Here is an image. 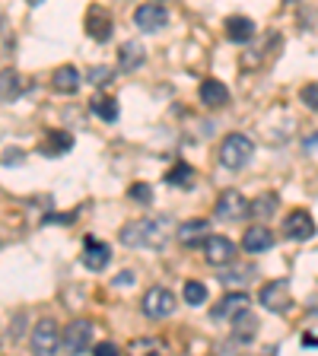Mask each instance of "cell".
Instances as JSON below:
<instances>
[{
	"mask_svg": "<svg viewBox=\"0 0 318 356\" xmlns=\"http://www.w3.org/2000/svg\"><path fill=\"white\" fill-rule=\"evenodd\" d=\"M93 353L96 356H118V347H115V343H96Z\"/></svg>",
	"mask_w": 318,
	"mask_h": 356,
	"instance_id": "31",
	"label": "cell"
},
{
	"mask_svg": "<svg viewBox=\"0 0 318 356\" xmlns=\"http://www.w3.org/2000/svg\"><path fill=\"white\" fill-rule=\"evenodd\" d=\"M299 99L305 102V108L318 111V83H305V86L299 89Z\"/></svg>",
	"mask_w": 318,
	"mask_h": 356,
	"instance_id": "29",
	"label": "cell"
},
{
	"mask_svg": "<svg viewBox=\"0 0 318 356\" xmlns=\"http://www.w3.org/2000/svg\"><path fill=\"white\" fill-rule=\"evenodd\" d=\"M175 305H178V299L172 289L150 286L147 296H143V315H147V318H169L172 312H175Z\"/></svg>",
	"mask_w": 318,
	"mask_h": 356,
	"instance_id": "3",
	"label": "cell"
},
{
	"mask_svg": "<svg viewBox=\"0 0 318 356\" xmlns=\"http://www.w3.org/2000/svg\"><path fill=\"white\" fill-rule=\"evenodd\" d=\"M182 296H185L188 305H204L207 302V286H204L200 280H188L185 289H182Z\"/></svg>",
	"mask_w": 318,
	"mask_h": 356,
	"instance_id": "25",
	"label": "cell"
},
{
	"mask_svg": "<svg viewBox=\"0 0 318 356\" xmlns=\"http://www.w3.org/2000/svg\"><path fill=\"white\" fill-rule=\"evenodd\" d=\"M255 334H258V318H255L248 309L232 318V337H236V341H255Z\"/></svg>",
	"mask_w": 318,
	"mask_h": 356,
	"instance_id": "21",
	"label": "cell"
},
{
	"mask_svg": "<svg viewBox=\"0 0 318 356\" xmlns=\"http://www.w3.org/2000/svg\"><path fill=\"white\" fill-rule=\"evenodd\" d=\"M166 22H169V10L163 3H141V7L134 10V26L141 32H159L166 29Z\"/></svg>",
	"mask_w": 318,
	"mask_h": 356,
	"instance_id": "5",
	"label": "cell"
},
{
	"mask_svg": "<svg viewBox=\"0 0 318 356\" xmlns=\"http://www.w3.org/2000/svg\"><path fill=\"white\" fill-rule=\"evenodd\" d=\"M248 213V200L242 197L239 191H223L220 200H216V216L220 220H242V216Z\"/></svg>",
	"mask_w": 318,
	"mask_h": 356,
	"instance_id": "11",
	"label": "cell"
},
{
	"mask_svg": "<svg viewBox=\"0 0 318 356\" xmlns=\"http://www.w3.org/2000/svg\"><path fill=\"white\" fill-rule=\"evenodd\" d=\"M303 343H309V347H318V337H312V334H303Z\"/></svg>",
	"mask_w": 318,
	"mask_h": 356,
	"instance_id": "34",
	"label": "cell"
},
{
	"mask_svg": "<svg viewBox=\"0 0 318 356\" xmlns=\"http://www.w3.org/2000/svg\"><path fill=\"white\" fill-rule=\"evenodd\" d=\"M287 3H296V0H287Z\"/></svg>",
	"mask_w": 318,
	"mask_h": 356,
	"instance_id": "36",
	"label": "cell"
},
{
	"mask_svg": "<svg viewBox=\"0 0 318 356\" xmlns=\"http://www.w3.org/2000/svg\"><path fill=\"white\" fill-rule=\"evenodd\" d=\"M77 220V213H48L45 216V226H54V222H74Z\"/></svg>",
	"mask_w": 318,
	"mask_h": 356,
	"instance_id": "30",
	"label": "cell"
},
{
	"mask_svg": "<svg viewBox=\"0 0 318 356\" xmlns=\"http://www.w3.org/2000/svg\"><path fill=\"white\" fill-rule=\"evenodd\" d=\"M54 350H61V331L51 318H45L32 327V353L48 356V353H54Z\"/></svg>",
	"mask_w": 318,
	"mask_h": 356,
	"instance_id": "6",
	"label": "cell"
},
{
	"mask_svg": "<svg viewBox=\"0 0 318 356\" xmlns=\"http://www.w3.org/2000/svg\"><path fill=\"white\" fill-rule=\"evenodd\" d=\"M83 267H89V270H105V267L111 264V248L105 242H96V238H86V245H83V254H80Z\"/></svg>",
	"mask_w": 318,
	"mask_h": 356,
	"instance_id": "10",
	"label": "cell"
},
{
	"mask_svg": "<svg viewBox=\"0 0 318 356\" xmlns=\"http://www.w3.org/2000/svg\"><path fill=\"white\" fill-rule=\"evenodd\" d=\"M89 108H93V115L102 121H118V99L96 96V99H89Z\"/></svg>",
	"mask_w": 318,
	"mask_h": 356,
	"instance_id": "23",
	"label": "cell"
},
{
	"mask_svg": "<svg viewBox=\"0 0 318 356\" xmlns=\"http://www.w3.org/2000/svg\"><path fill=\"white\" fill-rule=\"evenodd\" d=\"M143 60H147V51H143L141 42H125L118 48V67L125 70V74H134Z\"/></svg>",
	"mask_w": 318,
	"mask_h": 356,
	"instance_id": "17",
	"label": "cell"
},
{
	"mask_svg": "<svg viewBox=\"0 0 318 356\" xmlns=\"http://www.w3.org/2000/svg\"><path fill=\"white\" fill-rule=\"evenodd\" d=\"M274 207H277V194H264V197H258L255 204H248V213L264 220V216L274 213Z\"/></svg>",
	"mask_w": 318,
	"mask_h": 356,
	"instance_id": "26",
	"label": "cell"
},
{
	"mask_svg": "<svg viewBox=\"0 0 318 356\" xmlns=\"http://www.w3.org/2000/svg\"><path fill=\"white\" fill-rule=\"evenodd\" d=\"M134 280H137V277H134L131 270H121V274L115 277V286H134Z\"/></svg>",
	"mask_w": 318,
	"mask_h": 356,
	"instance_id": "33",
	"label": "cell"
},
{
	"mask_svg": "<svg viewBox=\"0 0 318 356\" xmlns=\"http://www.w3.org/2000/svg\"><path fill=\"white\" fill-rule=\"evenodd\" d=\"M198 96H200V105L220 108V105H226V99H230V89H226V83H220V80H204L198 89Z\"/></svg>",
	"mask_w": 318,
	"mask_h": 356,
	"instance_id": "15",
	"label": "cell"
},
{
	"mask_svg": "<svg viewBox=\"0 0 318 356\" xmlns=\"http://www.w3.org/2000/svg\"><path fill=\"white\" fill-rule=\"evenodd\" d=\"M93 343V321H74V325H67L64 334H61V350L64 353H83L89 350Z\"/></svg>",
	"mask_w": 318,
	"mask_h": 356,
	"instance_id": "4",
	"label": "cell"
},
{
	"mask_svg": "<svg viewBox=\"0 0 318 356\" xmlns=\"http://www.w3.org/2000/svg\"><path fill=\"white\" fill-rule=\"evenodd\" d=\"M255 35V22L248 19V16H230L226 19V38L230 42H248V38Z\"/></svg>",
	"mask_w": 318,
	"mask_h": 356,
	"instance_id": "19",
	"label": "cell"
},
{
	"mask_svg": "<svg viewBox=\"0 0 318 356\" xmlns=\"http://www.w3.org/2000/svg\"><path fill=\"white\" fill-rule=\"evenodd\" d=\"M207 238V220H188L178 226V242L182 245H204Z\"/></svg>",
	"mask_w": 318,
	"mask_h": 356,
	"instance_id": "20",
	"label": "cell"
},
{
	"mask_svg": "<svg viewBox=\"0 0 318 356\" xmlns=\"http://www.w3.org/2000/svg\"><path fill=\"white\" fill-rule=\"evenodd\" d=\"M86 32H89V38H96V42H109L111 32H115L109 10L89 7V13H86Z\"/></svg>",
	"mask_w": 318,
	"mask_h": 356,
	"instance_id": "12",
	"label": "cell"
},
{
	"mask_svg": "<svg viewBox=\"0 0 318 356\" xmlns=\"http://www.w3.org/2000/svg\"><path fill=\"white\" fill-rule=\"evenodd\" d=\"M172 236L169 216H153V220H137L127 222L125 229L118 232V238L127 248H163Z\"/></svg>",
	"mask_w": 318,
	"mask_h": 356,
	"instance_id": "1",
	"label": "cell"
},
{
	"mask_svg": "<svg viewBox=\"0 0 318 356\" xmlns=\"http://www.w3.org/2000/svg\"><path fill=\"white\" fill-rule=\"evenodd\" d=\"M80 83H83V76L74 64H64L51 74V89H58V92H77Z\"/></svg>",
	"mask_w": 318,
	"mask_h": 356,
	"instance_id": "18",
	"label": "cell"
},
{
	"mask_svg": "<svg viewBox=\"0 0 318 356\" xmlns=\"http://www.w3.org/2000/svg\"><path fill=\"white\" fill-rule=\"evenodd\" d=\"M248 302L252 299L245 296V293H230V296H223L220 302L214 305V318H236V315H242L245 309H248Z\"/></svg>",
	"mask_w": 318,
	"mask_h": 356,
	"instance_id": "14",
	"label": "cell"
},
{
	"mask_svg": "<svg viewBox=\"0 0 318 356\" xmlns=\"http://www.w3.org/2000/svg\"><path fill=\"white\" fill-rule=\"evenodd\" d=\"M271 245H274V232L267 229V226H248V229H245L242 248L248 254H261V252H267Z\"/></svg>",
	"mask_w": 318,
	"mask_h": 356,
	"instance_id": "13",
	"label": "cell"
},
{
	"mask_svg": "<svg viewBox=\"0 0 318 356\" xmlns=\"http://www.w3.org/2000/svg\"><path fill=\"white\" fill-rule=\"evenodd\" d=\"M74 149V137L67 131H51L48 134V140L42 143V153L45 156H64V153H70Z\"/></svg>",
	"mask_w": 318,
	"mask_h": 356,
	"instance_id": "22",
	"label": "cell"
},
{
	"mask_svg": "<svg viewBox=\"0 0 318 356\" xmlns=\"http://www.w3.org/2000/svg\"><path fill=\"white\" fill-rule=\"evenodd\" d=\"M127 197H131L134 204H143V207H147V204H153V188L143 185V181H137V185L127 188Z\"/></svg>",
	"mask_w": 318,
	"mask_h": 356,
	"instance_id": "27",
	"label": "cell"
},
{
	"mask_svg": "<svg viewBox=\"0 0 318 356\" xmlns=\"http://www.w3.org/2000/svg\"><path fill=\"white\" fill-rule=\"evenodd\" d=\"M220 165L223 169H242L248 165V159L255 156V143L245 134H226L220 143Z\"/></svg>",
	"mask_w": 318,
	"mask_h": 356,
	"instance_id": "2",
	"label": "cell"
},
{
	"mask_svg": "<svg viewBox=\"0 0 318 356\" xmlns=\"http://www.w3.org/2000/svg\"><path fill=\"white\" fill-rule=\"evenodd\" d=\"M115 80V70H111V67H93V70H89V83H93V86H109V83Z\"/></svg>",
	"mask_w": 318,
	"mask_h": 356,
	"instance_id": "28",
	"label": "cell"
},
{
	"mask_svg": "<svg viewBox=\"0 0 318 356\" xmlns=\"http://www.w3.org/2000/svg\"><path fill=\"white\" fill-rule=\"evenodd\" d=\"M22 89H26L22 74H16V70H0V102L3 105L16 102V99L22 96Z\"/></svg>",
	"mask_w": 318,
	"mask_h": 356,
	"instance_id": "16",
	"label": "cell"
},
{
	"mask_svg": "<svg viewBox=\"0 0 318 356\" xmlns=\"http://www.w3.org/2000/svg\"><path fill=\"white\" fill-rule=\"evenodd\" d=\"M204 258L216 267L232 264V258H236V242L226 236H207L204 238Z\"/></svg>",
	"mask_w": 318,
	"mask_h": 356,
	"instance_id": "8",
	"label": "cell"
},
{
	"mask_svg": "<svg viewBox=\"0 0 318 356\" xmlns=\"http://www.w3.org/2000/svg\"><path fill=\"white\" fill-rule=\"evenodd\" d=\"M283 236L296 238V242H305V238L315 236V220L305 210H289L287 220H283Z\"/></svg>",
	"mask_w": 318,
	"mask_h": 356,
	"instance_id": "9",
	"label": "cell"
},
{
	"mask_svg": "<svg viewBox=\"0 0 318 356\" xmlns=\"http://www.w3.org/2000/svg\"><path fill=\"white\" fill-rule=\"evenodd\" d=\"M220 280L226 283V286H230V283H242V280H248V270H236V274H223Z\"/></svg>",
	"mask_w": 318,
	"mask_h": 356,
	"instance_id": "32",
	"label": "cell"
},
{
	"mask_svg": "<svg viewBox=\"0 0 318 356\" xmlns=\"http://www.w3.org/2000/svg\"><path fill=\"white\" fill-rule=\"evenodd\" d=\"M258 302L264 305L267 312H287L289 309V283L287 280H271V283H264L261 286V293H258Z\"/></svg>",
	"mask_w": 318,
	"mask_h": 356,
	"instance_id": "7",
	"label": "cell"
},
{
	"mask_svg": "<svg viewBox=\"0 0 318 356\" xmlns=\"http://www.w3.org/2000/svg\"><path fill=\"white\" fill-rule=\"evenodd\" d=\"M166 185H172V188H191L194 185V169L188 163L172 165L169 175H166Z\"/></svg>",
	"mask_w": 318,
	"mask_h": 356,
	"instance_id": "24",
	"label": "cell"
},
{
	"mask_svg": "<svg viewBox=\"0 0 318 356\" xmlns=\"http://www.w3.org/2000/svg\"><path fill=\"white\" fill-rule=\"evenodd\" d=\"M29 3H32V7H38V3H42V0H29Z\"/></svg>",
	"mask_w": 318,
	"mask_h": 356,
	"instance_id": "35",
	"label": "cell"
}]
</instances>
